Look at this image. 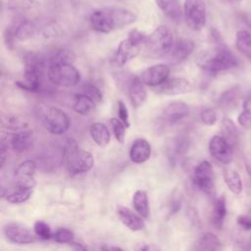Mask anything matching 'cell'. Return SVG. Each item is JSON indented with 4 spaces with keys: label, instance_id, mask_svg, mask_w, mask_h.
<instances>
[{
    "label": "cell",
    "instance_id": "cell-45",
    "mask_svg": "<svg viewBox=\"0 0 251 251\" xmlns=\"http://www.w3.org/2000/svg\"><path fill=\"white\" fill-rule=\"evenodd\" d=\"M1 154H0V157H1V167L4 166L5 164V160H6V157H7V149H8V144L5 143L4 140L1 141Z\"/></svg>",
    "mask_w": 251,
    "mask_h": 251
},
{
    "label": "cell",
    "instance_id": "cell-3",
    "mask_svg": "<svg viewBox=\"0 0 251 251\" xmlns=\"http://www.w3.org/2000/svg\"><path fill=\"white\" fill-rule=\"evenodd\" d=\"M24 79L17 80L15 84L29 92H38L41 88L44 69L47 67L45 56L39 52L29 51L24 55Z\"/></svg>",
    "mask_w": 251,
    "mask_h": 251
},
{
    "label": "cell",
    "instance_id": "cell-13",
    "mask_svg": "<svg viewBox=\"0 0 251 251\" xmlns=\"http://www.w3.org/2000/svg\"><path fill=\"white\" fill-rule=\"evenodd\" d=\"M36 170V164L32 160H26L22 162L14 172L16 177V185L23 188L32 189L35 184L34 173Z\"/></svg>",
    "mask_w": 251,
    "mask_h": 251
},
{
    "label": "cell",
    "instance_id": "cell-10",
    "mask_svg": "<svg viewBox=\"0 0 251 251\" xmlns=\"http://www.w3.org/2000/svg\"><path fill=\"white\" fill-rule=\"evenodd\" d=\"M195 186L208 195L215 194V178L213 167L208 161L200 162L193 173Z\"/></svg>",
    "mask_w": 251,
    "mask_h": 251
},
{
    "label": "cell",
    "instance_id": "cell-8",
    "mask_svg": "<svg viewBox=\"0 0 251 251\" xmlns=\"http://www.w3.org/2000/svg\"><path fill=\"white\" fill-rule=\"evenodd\" d=\"M49 81L58 86L73 87L80 80V74L72 63L53 64L47 67Z\"/></svg>",
    "mask_w": 251,
    "mask_h": 251
},
{
    "label": "cell",
    "instance_id": "cell-44",
    "mask_svg": "<svg viewBox=\"0 0 251 251\" xmlns=\"http://www.w3.org/2000/svg\"><path fill=\"white\" fill-rule=\"evenodd\" d=\"M135 250H144V251H148V250H160L161 248L153 243H138V245L135 246L134 248Z\"/></svg>",
    "mask_w": 251,
    "mask_h": 251
},
{
    "label": "cell",
    "instance_id": "cell-37",
    "mask_svg": "<svg viewBox=\"0 0 251 251\" xmlns=\"http://www.w3.org/2000/svg\"><path fill=\"white\" fill-rule=\"evenodd\" d=\"M83 93L88 95L90 98H92L96 103H101L103 101V94L102 91L98 86H96L93 83H85L83 85Z\"/></svg>",
    "mask_w": 251,
    "mask_h": 251
},
{
    "label": "cell",
    "instance_id": "cell-9",
    "mask_svg": "<svg viewBox=\"0 0 251 251\" xmlns=\"http://www.w3.org/2000/svg\"><path fill=\"white\" fill-rule=\"evenodd\" d=\"M183 16L186 25L191 30H201L206 25V4L204 0H184Z\"/></svg>",
    "mask_w": 251,
    "mask_h": 251
},
{
    "label": "cell",
    "instance_id": "cell-14",
    "mask_svg": "<svg viewBox=\"0 0 251 251\" xmlns=\"http://www.w3.org/2000/svg\"><path fill=\"white\" fill-rule=\"evenodd\" d=\"M170 68L165 64H157L145 69L139 75L145 85L156 87L169 78Z\"/></svg>",
    "mask_w": 251,
    "mask_h": 251
},
{
    "label": "cell",
    "instance_id": "cell-32",
    "mask_svg": "<svg viewBox=\"0 0 251 251\" xmlns=\"http://www.w3.org/2000/svg\"><path fill=\"white\" fill-rule=\"evenodd\" d=\"M1 125L4 128L9 130H22L26 129L27 123L22 119L21 117L15 116V115H7L2 118Z\"/></svg>",
    "mask_w": 251,
    "mask_h": 251
},
{
    "label": "cell",
    "instance_id": "cell-31",
    "mask_svg": "<svg viewBox=\"0 0 251 251\" xmlns=\"http://www.w3.org/2000/svg\"><path fill=\"white\" fill-rule=\"evenodd\" d=\"M235 46L244 56L251 59V33L247 30H238L235 35Z\"/></svg>",
    "mask_w": 251,
    "mask_h": 251
},
{
    "label": "cell",
    "instance_id": "cell-16",
    "mask_svg": "<svg viewBox=\"0 0 251 251\" xmlns=\"http://www.w3.org/2000/svg\"><path fill=\"white\" fill-rule=\"evenodd\" d=\"M195 44L187 38H179L175 41L170 53L167 55L172 65H177L183 62L194 50Z\"/></svg>",
    "mask_w": 251,
    "mask_h": 251
},
{
    "label": "cell",
    "instance_id": "cell-42",
    "mask_svg": "<svg viewBox=\"0 0 251 251\" xmlns=\"http://www.w3.org/2000/svg\"><path fill=\"white\" fill-rule=\"evenodd\" d=\"M176 146H175V152L177 154L184 153L188 148V140L184 137H178L175 140Z\"/></svg>",
    "mask_w": 251,
    "mask_h": 251
},
{
    "label": "cell",
    "instance_id": "cell-26",
    "mask_svg": "<svg viewBox=\"0 0 251 251\" xmlns=\"http://www.w3.org/2000/svg\"><path fill=\"white\" fill-rule=\"evenodd\" d=\"M226 215V198L224 196L218 197L213 206L211 222L213 226L219 229L222 228L224 225V221Z\"/></svg>",
    "mask_w": 251,
    "mask_h": 251
},
{
    "label": "cell",
    "instance_id": "cell-39",
    "mask_svg": "<svg viewBox=\"0 0 251 251\" xmlns=\"http://www.w3.org/2000/svg\"><path fill=\"white\" fill-rule=\"evenodd\" d=\"M238 124L246 128V129H251V110L250 109H244L237 118Z\"/></svg>",
    "mask_w": 251,
    "mask_h": 251
},
{
    "label": "cell",
    "instance_id": "cell-11",
    "mask_svg": "<svg viewBox=\"0 0 251 251\" xmlns=\"http://www.w3.org/2000/svg\"><path fill=\"white\" fill-rule=\"evenodd\" d=\"M6 238L15 244H31L36 240V234L26 226L20 223H9L3 228Z\"/></svg>",
    "mask_w": 251,
    "mask_h": 251
},
{
    "label": "cell",
    "instance_id": "cell-17",
    "mask_svg": "<svg viewBox=\"0 0 251 251\" xmlns=\"http://www.w3.org/2000/svg\"><path fill=\"white\" fill-rule=\"evenodd\" d=\"M7 140L14 151L22 153L28 150L33 145L35 136L32 130L22 129L16 131L15 133L8 134Z\"/></svg>",
    "mask_w": 251,
    "mask_h": 251
},
{
    "label": "cell",
    "instance_id": "cell-41",
    "mask_svg": "<svg viewBox=\"0 0 251 251\" xmlns=\"http://www.w3.org/2000/svg\"><path fill=\"white\" fill-rule=\"evenodd\" d=\"M34 0H10L9 7L11 9H24L32 7Z\"/></svg>",
    "mask_w": 251,
    "mask_h": 251
},
{
    "label": "cell",
    "instance_id": "cell-24",
    "mask_svg": "<svg viewBox=\"0 0 251 251\" xmlns=\"http://www.w3.org/2000/svg\"><path fill=\"white\" fill-rule=\"evenodd\" d=\"M96 102L86 94H77L75 97L73 109L79 115L87 116L95 110Z\"/></svg>",
    "mask_w": 251,
    "mask_h": 251
},
{
    "label": "cell",
    "instance_id": "cell-30",
    "mask_svg": "<svg viewBox=\"0 0 251 251\" xmlns=\"http://www.w3.org/2000/svg\"><path fill=\"white\" fill-rule=\"evenodd\" d=\"M221 248V240L212 232L203 233L196 244V249L198 250H219Z\"/></svg>",
    "mask_w": 251,
    "mask_h": 251
},
{
    "label": "cell",
    "instance_id": "cell-4",
    "mask_svg": "<svg viewBox=\"0 0 251 251\" xmlns=\"http://www.w3.org/2000/svg\"><path fill=\"white\" fill-rule=\"evenodd\" d=\"M64 158L66 167L71 175H79L87 173L94 164L93 156L90 152L82 150L73 138L67 140L64 148Z\"/></svg>",
    "mask_w": 251,
    "mask_h": 251
},
{
    "label": "cell",
    "instance_id": "cell-27",
    "mask_svg": "<svg viewBox=\"0 0 251 251\" xmlns=\"http://www.w3.org/2000/svg\"><path fill=\"white\" fill-rule=\"evenodd\" d=\"M132 205L134 210L144 219L149 218L150 208L147 193L144 190H136L132 197Z\"/></svg>",
    "mask_w": 251,
    "mask_h": 251
},
{
    "label": "cell",
    "instance_id": "cell-47",
    "mask_svg": "<svg viewBox=\"0 0 251 251\" xmlns=\"http://www.w3.org/2000/svg\"><path fill=\"white\" fill-rule=\"evenodd\" d=\"M226 1H228V2H230V3H236V2H238V1H240V0H226Z\"/></svg>",
    "mask_w": 251,
    "mask_h": 251
},
{
    "label": "cell",
    "instance_id": "cell-34",
    "mask_svg": "<svg viewBox=\"0 0 251 251\" xmlns=\"http://www.w3.org/2000/svg\"><path fill=\"white\" fill-rule=\"evenodd\" d=\"M222 129L224 133V137L232 145V143L236 140V128L233 123L229 119H224L222 123Z\"/></svg>",
    "mask_w": 251,
    "mask_h": 251
},
{
    "label": "cell",
    "instance_id": "cell-43",
    "mask_svg": "<svg viewBox=\"0 0 251 251\" xmlns=\"http://www.w3.org/2000/svg\"><path fill=\"white\" fill-rule=\"evenodd\" d=\"M237 224L245 229H251V216L240 215L237 217L236 220Z\"/></svg>",
    "mask_w": 251,
    "mask_h": 251
},
{
    "label": "cell",
    "instance_id": "cell-7",
    "mask_svg": "<svg viewBox=\"0 0 251 251\" xmlns=\"http://www.w3.org/2000/svg\"><path fill=\"white\" fill-rule=\"evenodd\" d=\"M147 35L137 28L131 29L126 38L123 39L117 49L114 61L117 66L123 67L128 61L135 58L141 51L146 41Z\"/></svg>",
    "mask_w": 251,
    "mask_h": 251
},
{
    "label": "cell",
    "instance_id": "cell-25",
    "mask_svg": "<svg viewBox=\"0 0 251 251\" xmlns=\"http://www.w3.org/2000/svg\"><path fill=\"white\" fill-rule=\"evenodd\" d=\"M89 132L93 141L100 147H105L111 139L110 132L107 126L102 123H94L89 128Z\"/></svg>",
    "mask_w": 251,
    "mask_h": 251
},
{
    "label": "cell",
    "instance_id": "cell-33",
    "mask_svg": "<svg viewBox=\"0 0 251 251\" xmlns=\"http://www.w3.org/2000/svg\"><path fill=\"white\" fill-rule=\"evenodd\" d=\"M33 231L37 237H39L43 240H48V239L52 238V236H53V233L51 231L49 225L43 221H37L34 223Z\"/></svg>",
    "mask_w": 251,
    "mask_h": 251
},
{
    "label": "cell",
    "instance_id": "cell-20",
    "mask_svg": "<svg viewBox=\"0 0 251 251\" xmlns=\"http://www.w3.org/2000/svg\"><path fill=\"white\" fill-rule=\"evenodd\" d=\"M117 214L121 222L132 231L141 230L145 227V224L144 221L142 220V217L138 213L135 214L133 211L126 207H118Z\"/></svg>",
    "mask_w": 251,
    "mask_h": 251
},
{
    "label": "cell",
    "instance_id": "cell-22",
    "mask_svg": "<svg viewBox=\"0 0 251 251\" xmlns=\"http://www.w3.org/2000/svg\"><path fill=\"white\" fill-rule=\"evenodd\" d=\"M160 10L172 21L178 22L183 15L179 0H155Z\"/></svg>",
    "mask_w": 251,
    "mask_h": 251
},
{
    "label": "cell",
    "instance_id": "cell-28",
    "mask_svg": "<svg viewBox=\"0 0 251 251\" xmlns=\"http://www.w3.org/2000/svg\"><path fill=\"white\" fill-rule=\"evenodd\" d=\"M223 176H224V180H225L226 186L232 193L238 195L242 192L243 183H242L241 177L237 174V172H235L234 170H231V169H226V170H224Z\"/></svg>",
    "mask_w": 251,
    "mask_h": 251
},
{
    "label": "cell",
    "instance_id": "cell-6",
    "mask_svg": "<svg viewBox=\"0 0 251 251\" xmlns=\"http://www.w3.org/2000/svg\"><path fill=\"white\" fill-rule=\"evenodd\" d=\"M35 113L44 127L52 134L61 135L65 133L71 126L69 116L57 107L39 104L35 108Z\"/></svg>",
    "mask_w": 251,
    "mask_h": 251
},
{
    "label": "cell",
    "instance_id": "cell-46",
    "mask_svg": "<svg viewBox=\"0 0 251 251\" xmlns=\"http://www.w3.org/2000/svg\"><path fill=\"white\" fill-rule=\"evenodd\" d=\"M70 246L75 250H86V249H89L86 245H83V243H80V242H75V241H72L71 243H69Z\"/></svg>",
    "mask_w": 251,
    "mask_h": 251
},
{
    "label": "cell",
    "instance_id": "cell-1",
    "mask_svg": "<svg viewBox=\"0 0 251 251\" xmlns=\"http://www.w3.org/2000/svg\"><path fill=\"white\" fill-rule=\"evenodd\" d=\"M88 20L93 30L109 33L133 24L137 20V16L126 8L107 6L93 10Z\"/></svg>",
    "mask_w": 251,
    "mask_h": 251
},
{
    "label": "cell",
    "instance_id": "cell-12",
    "mask_svg": "<svg viewBox=\"0 0 251 251\" xmlns=\"http://www.w3.org/2000/svg\"><path fill=\"white\" fill-rule=\"evenodd\" d=\"M209 151L213 158L223 164H228L232 160V145L223 135H215L211 138Z\"/></svg>",
    "mask_w": 251,
    "mask_h": 251
},
{
    "label": "cell",
    "instance_id": "cell-23",
    "mask_svg": "<svg viewBox=\"0 0 251 251\" xmlns=\"http://www.w3.org/2000/svg\"><path fill=\"white\" fill-rule=\"evenodd\" d=\"M45 55L46 65L47 67L53 64H60V63H74L75 60V54L66 48H59L53 51L48 52Z\"/></svg>",
    "mask_w": 251,
    "mask_h": 251
},
{
    "label": "cell",
    "instance_id": "cell-5",
    "mask_svg": "<svg viewBox=\"0 0 251 251\" xmlns=\"http://www.w3.org/2000/svg\"><path fill=\"white\" fill-rule=\"evenodd\" d=\"M175 43L172 30L166 25H159L149 35L144 43L145 54L153 59L167 56Z\"/></svg>",
    "mask_w": 251,
    "mask_h": 251
},
{
    "label": "cell",
    "instance_id": "cell-21",
    "mask_svg": "<svg viewBox=\"0 0 251 251\" xmlns=\"http://www.w3.org/2000/svg\"><path fill=\"white\" fill-rule=\"evenodd\" d=\"M151 155V145L145 138H136L130 147L129 157L133 163L146 162Z\"/></svg>",
    "mask_w": 251,
    "mask_h": 251
},
{
    "label": "cell",
    "instance_id": "cell-35",
    "mask_svg": "<svg viewBox=\"0 0 251 251\" xmlns=\"http://www.w3.org/2000/svg\"><path fill=\"white\" fill-rule=\"evenodd\" d=\"M52 238L58 243H71L75 239V233L69 228L61 227L53 233Z\"/></svg>",
    "mask_w": 251,
    "mask_h": 251
},
{
    "label": "cell",
    "instance_id": "cell-36",
    "mask_svg": "<svg viewBox=\"0 0 251 251\" xmlns=\"http://www.w3.org/2000/svg\"><path fill=\"white\" fill-rule=\"evenodd\" d=\"M112 128H113V132L114 135L116 137V139L120 142V143H124L125 141V136H126V126L125 124L117 118H113L110 120Z\"/></svg>",
    "mask_w": 251,
    "mask_h": 251
},
{
    "label": "cell",
    "instance_id": "cell-15",
    "mask_svg": "<svg viewBox=\"0 0 251 251\" xmlns=\"http://www.w3.org/2000/svg\"><path fill=\"white\" fill-rule=\"evenodd\" d=\"M191 84L188 80L182 77L167 78L162 84L156 86L155 91L163 95H178L189 92Z\"/></svg>",
    "mask_w": 251,
    "mask_h": 251
},
{
    "label": "cell",
    "instance_id": "cell-18",
    "mask_svg": "<svg viewBox=\"0 0 251 251\" xmlns=\"http://www.w3.org/2000/svg\"><path fill=\"white\" fill-rule=\"evenodd\" d=\"M189 114L188 106L181 101H174L167 105L162 113V118L165 123L175 125L187 117Z\"/></svg>",
    "mask_w": 251,
    "mask_h": 251
},
{
    "label": "cell",
    "instance_id": "cell-29",
    "mask_svg": "<svg viewBox=\"0 0 251 251\" xmlns=\"http://www.w3.org/2000/svg\"><path fill=\"white\" fill-rule=\"evenodd\" d=\"M32 194V189L30 188H23L20 186H17L14 189L7 190L6 193H4L2 196L5 197V199L13 204H20L24 203L26 200L30 198Z\"/></svg>",
    "mask_w": 251,
    "mask_h": 251
},
{
    "label": "cell",
    "instance_id": "cell-2",
    "mask_svg": "<svg viewBox=\"0 0 251 251\" xmlns=\"http://www.w3.org/2000/svg\"><path fill=\"white\" fill-rule=\"evenodd\" d=\"M212 35L217 46L213 51L204 52L198 56V66L210 75H217L237 67L238 61L236 57L222 41L218 31L213 29Z\"/></svg>",
    "mask_w": 251,
    "mask_h": 251
},
{
    "label": "cell",
    "instance_id": "cell-38",
    "mask_svg": "<svg viewBox=\"0 0 251 251\" xmlns=\"http://www.w3.org/2000/svg\"><path fill=\"white\" fill-rule=\"evenodd\" d=\"M200 118L206 126H213L217 122V114L212 108H204L200 113Z\"/></svg>",
    "mask_w": 251,
    "mask_h": 251
},
{
    "label": "cell",
    "instance_id": "cell-40",
    "mask_svg": "<svg viewBox=\"0 0 251 251\" xmlns=\"http://www.w3.org/2000/svg\"><path fill=\"white\" fill-rule=\"evenodd\" d=\"M118 115H119V119L125 124V126L126 127H129L130 124H129V120H128L127 108L122 100L118 101Z\"/></svg>",
    "mask_w": 251,
    "mask_h": 251
},
{
    "label": "cell",
    "instance_id": "cell-19",
    "mask_svg": "<svg viewBox=\"0 0 251 251\" xmlns=\"http://www.w3.org/2000/svg\"><path fill=\"white\" fill-rule=\"evenodd\" d=\"M144 85L145 84L140 79V77L136 75H131L126 82L128 97L132 105H134L135 107L141 106L147 98V91Z\"/></svg>",
    "mask_w": 251,
    "mask_h": 251
}]
</instances>
